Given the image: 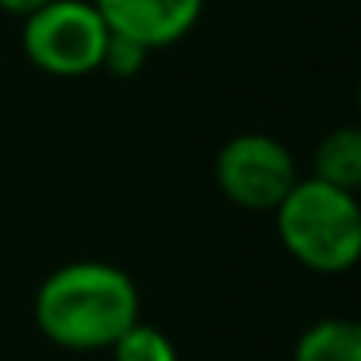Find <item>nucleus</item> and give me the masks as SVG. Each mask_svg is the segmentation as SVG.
<instances>
[{"label": "nucleus", "instance_id": "1", "mask_svg": "<svg viewBox=\"0 0 361 361\" xmlns=\"http://www.w3.org/2000/svg\"><path fill=\"white\" fill-rule=\"evenodd\" d=\"M140 298L130 274L81 259L53 270L35 291V323L46 341L67 351H102L140 323Z\"/></svg>", "mask_w": 361, "mask_h": 361}, {"label": "nucleus", "instance_id": "2", "mask_svg": "<svg viewBox=\"0 0 361 361\" xmlns=\"http://www.w3.org/2000/svg\"><path fill=\"white\" fill-rule=\"evenodd\" d=\"M274 214L284 249L302 267L316 274H344L361 259V207L355 193L319 179H298Z\"/></svg>", "mask_w": 361, "mask_h": 361}, {"label": "nucleus", "instance_id": "3", "mask_svg": "<svg viewBox=\"0 0 361 361\" xmlns=\"http://www.w3.org/2000/svg\"><path fill=\"white\" fill-rule=\"evenodd\" d=\"M109 28L88 0H49L25 18V53L53 78H85L102 67Z\"/></svg>", "mask_w": 361, "mask_h": 361}, {"label": "nucleus", "instance_id": "4", "mask_svg": "<svg viewBox=\"0 0 361 361\" xmlns=\"http://www.w3.org/2000/svg\"><path fill=\"white\" fill-rule=\"evenodd\" d=\"M214 176L221 193L245 211H277L298 183L291 151L267 133L232 137L214 161Z\"/></svg>", "mask_w": 361, "mask_h": 361}, {"label": "nucleus", "instance_id": "5", "mask_svg": "<svg viewBox=\"0 0 361 361\" xmlns=\"http://www.w3.org/2000/svg\"><path fill=\"white\" fill-rule=\"evenodd\" d=\"M113 35L133 39L144 49H165L193 32L204 0H92Z\"/></svg>", "mask_w": 361, "mask_h": 361}, {"label": "nucleus", "instance_id": "6", "mask_svg": "<svg viewBox=\"0 0 361 361\" xmlns=\"http://www.w3.org/2000/svg\"><path fill=\"white\" fill-rule=\"evenodd\" d=\"M312 179L344 193L361 190V126H337L319 140L312 158Z\"/></svg>", "mask_w": 361, "mask_h": 361}, {"label": "nucleus", "instance_id": "7", "mask_svg": "<svg viewBox=\"0 0 361 361\" xmlns=\"http://www.w3.org/2000/svg\"><path fill=\"white\" fill-rule=\"evenodd\" d=\"M295 361H361V323L358 319H319L298 344Z\"/></svg>", "mask_w": 361, "mask_h": 361}, {"label": "nucleus", "instance_id": "8", "mask_svg": "<svg viewBox=\"0 0 361 361\" xmlns=\"http://www.w3.org/2000/svg\"><path fill=\"white\" fill-rule=\"evenodd\" d=\"M109 351L116 361H176L172 341L161 330L144 326V323H133Z\"/></svg>", "mask_w": 361, "mask_h": 361}, {"label": "nucleus", "instance_id": "9", "mask_svg": "<svg viewBox=\"0 0 361 361\" xmlns=\"http://www.w3.org/2000/svg\"><path fill=\"white\" fill-rule=\"evenodd\" d=\"M147 53L140 42L133 39H123V35H113L109 32V42H106V56H102V67L113 71L116 78H133L144 63H147Z\"/></svg>", "mask_w": 361, "mask_h": 361}, {"label": "nucleus", "instance_id": "10", "mask_svg": "<svg viewBox=\"0 0 361 361\" xmlns=\"http://www.w3.org/2000/svg\"><path fill=\"white\" fill-rule=\"evenodd\" d=\"M49 0H0V11L7 14H21V18H32L39 7H46Z\"/></svg>", "mask_w": 361, "mask_h": 361}, {"label": "nucleus", "instance_id": "11", "mask_svg": "<svg viewBox=\"0 0 361 361\" xmlns=\"http://www.w3.org/2000/svg\"><path fill=\"white\" fill-rule=\"evenodd\" d=\"M358 109H361V88H358Z\"/></svg>", "mask_w": 361, "mask_h": 361}]
</instances>
